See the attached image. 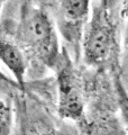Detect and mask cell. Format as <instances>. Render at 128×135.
Wrapping results in <instances>:
<instances>
[{"instance_id":"cell-1","label":"cell","mask_w":128,"mask_h":135,"mask_svg":"<svg viewBox=\"0 0 128 135\" xmlns=\"http://www.w3.org/2000/svg\"><path fill=\"white\" fill-rule=\"evenodd\" d=\"M20 36L25 45L42 63L53 69L61 54L56 27L42 8L26 6L20 24Z\"/></svg>"},{"instance_id":"cell-2","label":"cell","mask_w":128,"mask_h":135,"mask_svg":"<svg viewBox=\"0 0 128 135\" xmlns=\"http://www.w3.org/2000/svg\"><path fill=\"white\" fill-rule=\"evenodd\" d=\"M116 47V25L112 11L102 3L93 7L92 16L83 29L81 50L84 62L101 68L110 61Z\"/></svg>"},{"instance_id":"cell-3","label":"cell","mask_w":128,"mask_h":135,"mask_svg":"<svg viewBox=\"0 0 128 135\" xmlns=\"http://www.w3.org/2000/svg\"><path fill=\"white\" fill-rule=\"evenodd\" d=\"M53 69L56 71L58 115L64 119L80 122L84 113L82 81L65 47L62 49Z\"/></svg>"},{"instance_id":"cell-4","label":"cell","mask_w":128,"mask_h":135,"mask_svg":"<svg viewBox=\"0 0 128 135\" xmlns=\"http://www.w3.org/2000/svg\"><path fill=\"white\" fill-rule=\"evenodd\" d=\"M90 12V0H60L57 28L64 41L74 50L75 59L81 51V40Z\"/></svg>"},{"instance_id":"cell-5","label":"cell","mask_w":128,"mask_h":135,"mask_svg":"<svg viewBox=\"0 0 128 135\" xmlns=\"http://www.w3.org/2000/svg\"><path fill=\"white\" fill-rule=\"evenodd\" d=\"M0 62L10 70L21 91L25 90V74L27 61L24 52L12 41L0 36Z\"/></svg>"},{"instance_id":"cell-6","label":"cell","mask_w":128,"mask_h":135,"mask_svg":"<svg viewBox=\"0 0 128 135\" xmlns=\"http://www.w3.org/2000/svg\"><path fill=\"white\" fill-rule=\"evenodd\" d=\"M12 128V112L10 106L0 99V135H8Z\"/></svg>"},{"instance_id":"cell-7","label":"cell","mask_w":128,"mask_h":135,"mask_svg":"<svg viewBox=\"0 0 128 135\" xmlns=\"http://www.w3.org/2000/svg\"><path fill=\"white\" fill-rule=\"evenodd\" d=\"M124 1H125V0H100V3H102L105 7H107L108 9H110L112 11V9L115 7L120 5V3Z\"/></svg>"},{"instance_id":"cell-8","label":"cell","mask_w":128,"mask_h":135,"mask_svg":"<svg viewBox=\"0 0 128 135\" xmlns=\"http://www.w3.org/2000/svg\"><path fill=\"white\" fill-rule=\"evenodd\" d=\"M0 80H1V81H3V82H6V83H8V84H9V86H11V87L18 88V89H19L18 84H17V82L15 81V80H12V79H10L9 77H7V75L3 73V72H1V71H0ZM19 90H20V89H19Z\"/></svg>"},{"instance_id":"cell-9","label":"cell","mask_w":128,"mask_h":135,"mask_svg":"<svg viewBox=\"0 0 128 135\" xmlns=\"http://www.w3.org/2000/svg\"><path fill=\"white\" fill-rule=\"evenodd\" d=\"M1 3H2V0H0V7H1Z\"/></svg>"}]
</instances>
